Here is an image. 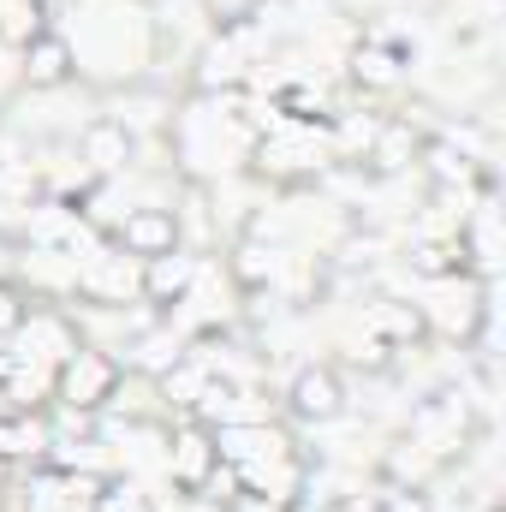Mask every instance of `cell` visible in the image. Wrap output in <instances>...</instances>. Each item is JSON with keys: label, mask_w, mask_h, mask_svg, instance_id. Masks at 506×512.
<instances>
[{"label": "cell", "mask_w": 506, "mask_h": 512, "mask_svg": "<svg viewBox=\"0 0 506 512\" xmlns=\"http://www.w3.org/2000/svg\"><path fill=\"white\" fill-rule=\"evenodd\" d=\"M120 382H126V364L114 352H96V346H72L60 364H54V382H48V399H60L66 411L90 417L102 405L120 399Z\"/></svg>", "instance_id": "1"}, {"label": "cell", "mask_w": 506, "mask_h": 512, "mask_svg": "<svg viewBox=\"0 0 506 512\" xmlns=\"http://www.w3.org/2000/svg\"><path fill=\"white\" fill-rule=\"evenodd\" d=\"M167 477L179 495H203L221 477V447L209 423H179L173 429V453H167Z\"/></svg>", "instance_id": "2"}, {"label": "cell", "mask_w": 506, "mask_h": 512, "mask_svg": "<svg viewBox=\"0 0 506 512\" xmlns=\"http://www.w3.org/2000/svg\"><path fill=\"white\" fill-rule=\"evenodd\" d=\"M78 298L84 304H102V310H120L126 298H143V262L126 251H96L78 268Z\"/></svg>", "instance_id": "3"}, {"label": "cell", "mask_w": 506, "mask_h": 512, "mask_svg": "<svg viewBox=\"0 0 506 512\" xmlns=\"http://www.w3.org/2000/svg\"><path fill=\"white\" fill-rule=\"evenodd\" d=\"M286 411H292V423H310V429L334 423V417L346 411V382H340V370H334V364H304V370H292V382H286Z\"/></svg>", "instance_id": "4"}, {"label": "cell", "mask_w": 506, "mask_h": 512, "mask_svg": "<svg viewBox=\"0 0 506 512\" xmlns=\"http://www.w3.org/2000/svg\"><path fill=\"white\" fill-rule=\"evenodd\" d=\"M114 251L137 256V262H155V256L179 251V215L173 209H131L126 221L114 227Z\"/></svg>", "instance_id": "5"}, {"label": "cell", "mask_w": 506, "mask_h": 512, "mask_svg": "<svg viewBox=\"0 0 506 512\" xmlns=\"http://www.w3.org/2000/svg\"><path fill=\"white\" fill-rule=\"evenodd\" d=\"M18 54H24V84H30V90H60V84L78 72L72 42H66V36H54V30H42V36H36V42H24Z\"/></svg>", "instance_id": "6"}, {"label": "cell", "mask_w": 506, "mask_h": 512, "mask_svg": "<svg viewBox=\"0 0 506 512\" xmlns=\"http://www.w3.org/2000/svg\"><path fill=\"white\" fill-rule=\"evenodd\" d=\"M191 280H197V256H185V251H167V256H155V262H143V298L155 310L185 304Z\"/></svg>", "instance_id": "7"}, {"label": "cell", "mask_w": 506, "mask_h": 512, "mask_svg": "<svg viewBox=\"0 0 506 512\" xmlns=\"http://www.w3.org/2000/svg\"><path fill=\"white\" fill-rule=\"evenodd\" d=\"M78 149H84V161L108 179V173H126V161L137 155V137H131L120 120H90L84 137H78Z\"/></svg>", "instance_id": "8"}, {"label": "cell", "mask_w": 506, "mask_h": 512, "mask_svg": "<svg viewBox=\"0 0 506 512\" xmlns=\"http://www.w3.org/2000/svg\"><path fill=\"white\" fill-rule=\"evenodd\" d=\"M370 334H376V346H423L429 340V316H423V304L381 298L370 310Z\"/></svg>", "instance_id": "9"}, {"label": "cell", "mask_w": 506, "mask_h": 512, "mask_svg": "<svg viewBox=\"0 0 506 512\" xmlns=\"http://www.w3.org/2000/svg\"><path fill=\"white\" fill-rule=\"evenodd\" d=\"M352 78L370 84V90H393V84H399V54L381 48V42H364V48L352 54Z\"/></svg>", "instance_id": "10"}, {"label": "cell", "mask_w": 506, "mask_h": 512, "mask_svg": "<svg viewBox=\"0 0 506 512\" xmlns=\"http://www.w3.org/2000/svg\"><path fill=\"white\" fill-rule=\"evenodd\" d=\"M42 36V0H6L0 6V42L6 48H24Z\"/></svg>", "instance_id": "11"}, {"label": "cell", "mask_w": 506, "mask_h": 512, "mask_svg": "<svg viewBox=\"0 0 506 512\" xmlns=\"http://www.w3.org/2000/svg\"><path fill=\"white\" fill-rule=\"evenodd\" d=\"M72 507H78V477L42 471V477L30 483V512H72Z\"/></svg>", "instance_id": "12"}, {"label": "cell", "mask_w": 506, "mask_h": 512, "mask_svg": "<svg viewBox=\"0 0 506 512\" xmlns=\"http://www.w3.org/2000/svg\"><path fill=\"white\" fill-rule=\"evenodd\" d=\"M411 155H417V137H411V126L387 120V126H381V143L370 149L376 173H399V167H411Z\"/></svg>", "instance_id": "13"}, {"label": "cell", "mask_w": 506, "mask_h": 512, "mask_svg": "<svg viewBox=\"0 0 506 512\" xmlns=\"http://www.w3.org/2000/svg\"><path fill=\"white\" fill-rule=\"evenodd\" d=\"M90 512H161V507H155L137 483H126V477H108V483H96Z\"/></svg>", "instance_id": "14"}, {"label": "cell", "mask_w": 506, "mask_h": 512, "mask_svg": "<svg viewBox=\"0 0 506 512\" xmlns=\"http://www.w3.org/2000/svg\"><path fill=\"white\" fill-rule=\"evenodd\" d=\"M161 387H167L179 405H203V393H209V370H203L197 358H173V370L161 376Z\"/></svg>", "instance_id": "15"}, {"label": "cell", "mask_w": 506, "mask_h": 512, "mask_svg": "<svg viewBox=\"0 0 506 512\" xmlns=\"http://www.w3.org/2000/svg\"><path fill=\"white\" fill-rule=\"evenodd\" d=\"M429 173H435V179H447V185H453V179H459V185H471V179H477L471 155H453L447 143H429Z\"/></svg>", "instance_id": "16"}, {"label": "cell", "mask_w": 506, "mask_h": 512, "mask_svg": "<svg viewBox=\"0 0 506 512\" xmlns=\"http://www.w3.org/2000/svg\"><path fill=\"white\" fill-rule=\"evenodd\" d=\"M24 316H30V304H24V292L0 280V340H12V334L24 328Z\"/></svg>", "instance_id": "17"}, {"label": "cell", "mask_w": 506, "mask_h": 512, "mask_svg": "<svg viewBox=\"0 0 506 512\" xmlns=\"http://www.w3.org/2000/svg\"><path fill=\"white\" fill-rule=\"evenodd\" d=\"M256 6L262 0H209V18H215V30H233V24L256 18Z\"/></svg>", "instance_id": "18"}]
</instances>
